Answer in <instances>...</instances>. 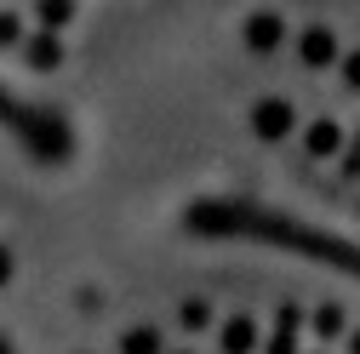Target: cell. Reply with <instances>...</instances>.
<instances>
[{
  "instance_id": "obj_1",
  "label": "cell",
  "mask_w": 360,
  "mask_h": 354,
  "mask_svg": "<svg viewBox=\"0 0 360 354\" xmlns=\"http://www.w3.org/2000/svg\"><path fill=\"white\" fill-rule=\"evenodd\" d=\"M240 120H246V138L252 143H263V149H286V143H297V131H303V103H297V92H286V86H257V92L246 98V109H240Z\"/></svg>"
},
{
  "instance_id": "obj_2",
  "label": "cell",
  "mask_w": 360,
  "mask_h": 354,
  "mask_svg": "<svg viewBox=\"0 0 360 354\" xmlns=\"http://www.w3.org/2000/svg\"><path fill=\"white\" fill-rule=\"evenodd\" d=\"M343 46H349V34H343L338 23L309 18V23H292V46H286V58H292L303 74H332L338 58H343Z\"/></svg>"
},
{
  "instance_id": "obj_3",
  "label": "cell",
  "mask_w": 360,
  "mask_h": 354,
  "mask_svg": "<svg viewBox=\"0 0 360 354\" xmlns=\"http://www.w3.org/2000/svg\"><path fill=\"white\" fill-rule=\"evenodd\" d=\"M292 46V18L281 6H269V0H257V6L240 12V52L252 63H269V58H281Z\"/></svg>"
},
{
  "instance_id": "obj_4",
  "label": "cell",
  "mask_w": 360,
  "mask_h": 354,
  "mask_svg": "<svg viewBox=\"0 0 360 354\" xmlns=\"http://www.w3.org/2000/svg\"><path fill=\"white\" fill-rule=\"evenodd\" d=\"M343 143H349V120H338V114H309L297 131V155L309 166H338Z\"/></svg>"
},
{
  "instance_id": "obj_5",
  "label": "cell",
  "mask_w": 360,
  "mask_h": 354,
  "mask_svg": "<svg viewBox=\"0 0 360 354\" xmlns=\"http://www.w3.org/2000/svg\"><path fill=\"white\" fill-rule=\"evenodd\" d=\"M263 348V315L257 308H223L212 326V354H257Z\"/></svg>"
},
{
  "instance_id": "obj_6",
  "label": "cell",
  "mask_w": 360,
  "mask_h": 354,
  "mask_svg": "<svg viewBox=\"0 0 360 354\" xmlns=\"http://www.w3.org/2000/svg\"><path fill=\"white\" fill-rule=\"evenodd\" d=\"M18 58H23L34 74H58V69L69 63V34H58V29H34V23H29Z\"/></svg>"
},
{
  "instance_id": "obj_7",
  "label": "cell",
  "mask_w": 360,
  "mask_h": 354,
  "mask_svg": "<svg viewBox=\"0 0 360 354\" xmlns=\"http://www.w3.org/2000/svg\"><path fill=\"white\" fill-rule=\"evenodd\" d=\"M212 326H217V303H212L206 291H184V297L172 303V332L184 337V343L212 337Z\"/></svg>"
},
{
  "instance_id": "obj_8",
  "label": "cell",
  "mask_w": 360,
  "mask_h": 354,
  "mask_svg": "<svg viewBox=\"0 0 360 354\" xmlns=\"http://www.w3.org/2000/svg\"><path fill=\"white\" fill-rule=\"evenodd\" d=\"M349 308L338 303V297H321V303H309V315H303V332H309V343H321V348H338L343 343V332H349Z\"/></svg>"
},
{
  "instance_id": "obj_9",
  "label": "cell",
  "mask_w": 360,
  "mask_h": 354,
  "mask_svg": "<svg viewBox=\"0 0 360 354\" xmlns=\"http://www.w3.org/2000/svg\"><path fill=\"white\" fill-rule=\"evenodd\" d=\"M172 348V332L160 320H126L115 332V354H166Z\"/></svg>"
},
{
  "instance_id": "obj_10",
  "label": "cell",
  "mask_w": 360,
  "mask_h": 354,
  "mask_svg": "<svg viewBox=\"0 0 360 354\" xmlns=\"http://www.w3.org/2000/svg\"><path fill=\"white\" fill-rule=\"evenodd\" d=\"M75 18H80V0H29V23H34V29H58V34H69Z\"/></svg>"
},
{
  "instance_id": "obj_11",
  "label": "cell",
  "mask_w": 360,
  "mask_h": 354,
  "mask_svg": "<svg viewBox=\"0 0 360 354\" xmlns=\"http://www.w3.org/2000/svg\"><path fill=\"white\" fill-rule=\"evenodd\" d=\"M332 80H338V92H343V98H360V40H349V46H343Z\"/></svg>"
},
{
  "instance_id": "obj_12",
  "label": "cell",
  "mask_w": 360,
  "mask_h": 354,
  "mask_svg": "<svg viewBox=\"0 0 360 354\" xmlns=\"http://www.w3.org/2000/svg\"><path fill=\"white\" fill-rule=\"evenodd\" d=\"M338 177H343V183H360V114L349 120V143L338 155Z\"/></svg>"
},
{
  "instance_id": "obj_13",
  "label": "cell",
  "mask_w": 360,
  "mask_h": 354,
  "mask_svg": "<svg viewBox=\"0 0 360 354\" xmlns=\"http://www.w3.org/2000/svg\"><path fill=\"white\" fill-rule=\"evenodd\" d=\"M23 34H29V18L12 12V6H0V52H18Z\"/></svg>"
},
{
  "instance_id": "obj_14",
  "label": "cell",
  "mask_w": 360,
  "mask_h": 354,
  "mask_svg": "<svg viewBox=\"0 0 360 354\" xmlns=\"http://www.w3.org/2000/svg\"><path fill=\"white\" fill-rule=\"evenodd\" d=\"M12 280H18V251H12L6 240H0V291H6Z\"/></svg>"
},
{
  "instance_id": "obj_15",
  "label": "cell",
  "mask_w": 360,
  "mask_h": 354,
  "mask_svg": "<svg viewBox=\"0 0 360 354\" xmlns=\"http://www.w3.org/2000/svg\"><path fill=\"white\" fill-rule=\"evenodd\" d=\"M338 354H360V320H349V332H343V343H338Z\"/></svg>"
},
{
  "instance_id": "obj_16",
  "label": "cell",
  "mask_w": 360,
  "mask_h": 354,
  "mask_svg": "<svg viewBox=\"0 0 360 354\" xmlns=\"http://www.w3.org/2000/svg\"><path fill=\"white\" fill-rule=\"evenodd\" d=\"M166 354H206V348H200V343H172Z\"/></svg>"
},
{
  "instance_id": "obj_17",
  "label": "cell",
  "mask_w": 360,
  "mask_h": 354,
  "mask_svg": "<svg viewBox=\"0 0 360 354\" xmlns=\"http://www.w3.org/2000/svg\"><path fill=\"white\" fill-rule=\"evenodd\" d=\"M0 354H18V337L12 332H0Z\"/></svg>"
},
{
  "instance_id": "obj_18",
  "label": "cell",
  "mask_w": 360,
  "mask_h": 354,
  "mask_svg": "<svg viewBox=\"0 0 360 354\" xmlns=\"http://www.w3.org/2000/svg\"><path fill=\"white\" fill-rule=\"evenodd\" d=\"M303 354H338V348H321V343H309V348H303Z\"/></svg>"
},
{
  "instance_id": "obj_19",
  "label": "cell",
  "mask_w": 360,
  "mask_h": 354,
  "mask_svg": "<svg viewBox=\"0 0 360 354\" xmlns=\"http://www.w3.org/2000/svg\"><path fill=\"white\" fill-rule=\"evenodd\" d=\"M75 354H92V348H75Z\"/></svg>"
},
{
  "instance_id": "obj_20",
  "label": "cell",
  "mask_w": 360,
  "mask_h": 354,
  "mask_svg": "<svg viewBox=\"0 0 360 354\" xmlns=\"http://www.w3.org/2000/svg\"><path fill=\"white\" fill-rule=\"evenodd\" d=\"M354 211H360V195H354Z\"/></svg>"
},
{
  "instance_id": "obj_21",
  "label": "cell",
  "mask_w": 360,
  "mask_h": 354,
  "mask_svg": "<svg viewBox=\"0 0 360 354\" xmlns=\"http://www.w3.org/2000/svg\"><path fill=\"white\" fill-rule=\"evenodd\" d=\"M349 6H360V0H349Z\"/></svg>"
}]
</instances>
